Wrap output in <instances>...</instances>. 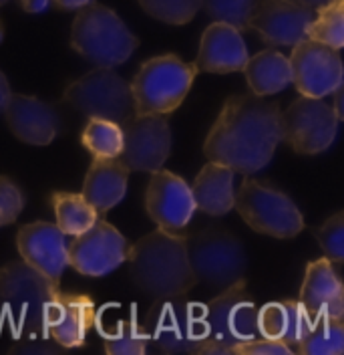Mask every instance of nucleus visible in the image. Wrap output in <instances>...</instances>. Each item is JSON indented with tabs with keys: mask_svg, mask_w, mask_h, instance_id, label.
Wrapping results in <instances>:
<instances>
[{
	"mask_svg": "<svg viewBox=\"0 0 344 355\" xmlns=\"http://www.w3.org/2000/svg\"><path fill=\"white\" fill-rule=\"evenodd\" d=\"M298 301L312 317L344 321V287L332 261L318 259L306 266Z\"/></svg>",
	"mask_w": 344,
	"mask_h": 355,
	"instance_id": "nucleus-21",
	"label": "nucleus"
},
{
	"mask_svg": "<svg viewBox=\"0 0 344 355\" xmlns=\"http://www.w3.org/2000/svg\"><path fill=\"white\" fill-rule=\"evenodd\" d=\"M63 101L85 117H103L119 125L135 115L129 83L107 67H95L71 81L63 91Z\"/></svg>",
	"mask_w": 344,
	"mask_h": 355,
	"instance_id": "nucleus-10",
	"label": "nucleus"
},
{
	"mask_svg": "<svg viewBox=\"0 0 344 355\" xmlns=\"http://www.w3.org/2000/svg\"><path fill=\"white\" fill-rule=\"evenodd\" d=\"M19 4H21L24 12L39 15V12H44L51 6V0H19Z\"/></svg>",
	"mask_w": 344,
	"mask_h": 355,
	"instance_id": "nucleus-37",
	"label": "nucleus"
},
{
	"mask_svg": "<svg viewBox=\"0 0 344 355\" xmlns=\"http://www.w3.org/2000/svg\"><path fill=\"white\" fill-rule=\"evenodd\" d=\"M59 288V281L44 277L22 259L0 266V319L15 337L46 333V309Z\"/></svg>",
	"mask_w": 344,
	"mask_h": 355,
	"instance_id": "nucleus-3",
	"label": "nucleus"
},
{
	"mask_svg": "<svg viewBox=\"0 0 344 355\" xmlns=\"http://www.w3.org/2000/svg\"><path fill=\"white\" fill-rule=\"evenodd\" d=\"M91 0H51V4H55L61 10H79L81 6L89 4Z\"/></svg>",
	"mask_w": 344,
	"mask_h": 355,
	"instance_id": "nucleus-39",
	"label": "nucleus"
},
{
	"mask_svg": "<svg viewBox=\"0 0 344 355\" xmlns=\"http://www.w3.org/2000/svg\"><path fill=\"white\" fill-rule=\"evenodd\" d=\"M123 148L119 159L133 172H155L172 154V128L168 115H131L121 125Z\"/></svg>",
	"mask_w": 344,
	"mask_h": 355,
	"instance_id": "nucleus-13",
	"label": "nucleus"
},
{
	"mask_svg": "<svg viewBox=\"0 0 344 355\" xmlns=\"http://www.w3.org/2000/svg\"><path fill=\"white\" fill-rule=\"evenodd\" d=\"M234 170L210 162L201 168V172L195 176L194 184L190 186L195 210L210 214V216H224L234 208Z\"/></svg>",
	"mask_w": 344,
	"mask_h": 355,
	"instance_id": "nucleus-24",
	"label": "nucleus"
},
{
	"mask_svg": "<svg viewBox=\"0 0 344 355\" xmlns=\"http://www.w3.org/2000/svg\"><path fill=\"white\" fill-rule=\"evenodd\" d=\"M242 71L246 75L250 91L260 97L276 95L292 83L290 61L274 49L262 51L258 55L250 57Z\"/></svg>",
	"mask_w": 344,
	"mask_h": 355,
	"instance_id": "nucleus-25",
	"label": "nucleus"
},
{
	"mask_svg": "<svg viewBox=\"0 0 344 355\" xmlns=\"http://www.w3.org/2000/svg\"><path fill=\"white\" fill-rule=\"evenodd\" d=\"M81 144L93 157H119L123 148V130L119 123L103 117H87Z\"/></svg>",
	"mask_w": 344,
	"mask_h": 355,
	"instance_id": "nucleus-28",
	"label": "nucleus"
},
{
	"mask_svg": "<svg viewBox=\"0 0 344 355\" xmlns=\"http://www.w3.org/2000/svg\"><path fill=\"white\" fill-rule=\"evenodd\" d=\"M127 254L129 241L101 216L69 243V265L83 277H105L123 265Z\"/></svg>",
	"mask_w": 344,
	"mask_h": 355,
	"instance_id": "nucleus-12",
	"label": "nucleus"
},
{
	"mask_svg": "<svg viewBox=\"0 0 344 355\" xmlns=\"http://www.w3.org/2000/svg\"><path fill=\"white\" fill-rule=\"evenodd\" d=\"M151 343L163 354L199 355L208 341L203 305L183 297L153 299L141 321Z\"/></svg>",
	"mask_w": 344,
	"mask_h": 355,
	"instance_id": "nucleus-6",
	"label": "nucleus"
},
{
	"mask_svg": "<svg viewBox=\"0 0 344 355\" xmlns=\"http://www.w3.org/2000/svg\"><path fill=\"white\" fill-rule=\"evenodd\" d=\"M51 204L57 216V226L66 236L85 232L87 228H91L99 218V212L87 202L83 194L55 192L51 196Z\"/></svg>",
	"mask_w": 344,
	"mask_h": 355,
	"instance_id": "nucleus-26",
	"label": "nucleus"
},
{
	"mask_svg": "<svg viewBox=\"0 0 344 355\" xmlns=\"http://www.w3.org/2000/svg\"><path fill=\"white\" fill-rule=\"evenodd\" d=\"M314 236L320 244L323 252L328 261L341 265L344 261V212H336L328 220H324L316 230Z\"/></svg>",
	"mask_w": 344,
	"mask_h": 355,
	"instance_id": "nucleus-33",
	"label": "nucleus"
},
{
	"mask_svg": "<svg viewBox=\"0 0 344 355\" xmlns=\"http://www.w3.org/2000/svg\"><path fill=\"white\" fill-rule=\"evenodd\" d=\"M258 0H201L208 17L214 22H226L242 31H250V21Z\"/></svg>",
	"mask_w": 344,
	"mask_h": 355,
	"instance_id": "nucleus-31",
	"label": "nucleus"
},
{
	"mask_svg": "<svg viewBox=\"0 0 344 355\" xmlns=\"http://www.w3.org/2000/svg\"><path fill=\"white\" fill-rule=\"evenodd\" d=\"M332 95H334V107H332V111L336 113L338 121H343V119H344V107H343L344 91H343V85L336 89V91H332Z\"/></svg>",
	"mask_w": 344,
	"mask_h": 355,
	"instance_id": "nucleus-40",
	"label": "nucleus"
},
{
	"mask_svg": "<svg viewBox=\"0 0 344 355\" xmlns=\"http://www.w3.org/2000/svg\"><path fill=\"white\" fill-rule=\"evenodd\" d=\"M298 2H302V4H306V6H310V8H318V6H323V4H326L328 0H298Z\"/></svg>",
	"mask_w": 344,
	"mask_h": 355,
	"instance_id": "nucleus-41",
	"label": "nucleus"
},
{
	"mask_svg": "<svg viewBox=\"0 0 344 355\" xmlns=\"http://www.w3.org/2000/svg\"><path fill=\"white\" fill-rule=\"evenodd\" d=\"M234 208L260 234L294 239L304 230V218L296 202L272 184L246 176L234 196Z\"/></svg>",
	"mask_w": 344,
	"mask_h": 355,
	"instance_id": "nucleus-9",
	"label": "nucleus"
},
{
	"mask_svg": "<svg viewBox=\"0 0 344 355\" xmlns=\"http://www.w3.org/2000/svg\"><path fill=\"white\" fill-rule=\"evenodd\" d=\"M6 2H10V0H0V6H4Z\"/></svg>",
	"mask_w": 344,
	"mask_h": 355,
	"instance_id": "nucleus-43",
	"label": "nucleus"
},
{
	"mask_svg": "<svg viewBox=\"0 0 344 355\" xmlns=\"http://www.w3.org/2000/svg\"><path fill=\"white\" fill-rule=\"evenodd\" d=\"M2 39H4V28H2V22H0V43H2Z\"/></svg>",
	"mask_w": 344,
	"mask_h": 355,
	"instance_id": "nucleus-42",
	"label": "nucleus"
},
{
	"mask_svg": "<svg viewBox=\"0 0 344 355\" xmlns=\"http://www.w3.org/2000/svg\"><path fill=\"white\" fill-rule=\"evenodd\" d=\"M316 10L298 0H258L250 28L272 49L294 46L308 39V26Z\"/></svg>",
	"mask_w": 344,
	"mask_h": 355,
	"instance_id": "nucleus-15",
	"label": "nucleus"
},
{
	"mask_svg": "<svg viewBox=\"0 0 344 355\" xmlns=\"http://www.w3.org/2000/svg\"><path fill=\"white\" fill-rule=\"evenodd\" d=\"M145 210L159 230L183 232L195 212L190 184L163 168L151 172L145 192Z\"/></svg>",
	"mask_w": 344,
	"mask_h": 355,
	"instance_id": "nucleus-16",
	"label": "nucleus"
},
{
	"mask_svg": "<svg viewBox=\"0 0 344 355\" xmlns=\"http://www.w3.org/2000/svg\"><path fill=\"white\" fill-rule=\"evenodd\" d=\"M17 248L24 263L61 283L69 266V241L57 224L41 220L21 226L17 232Z\"/></svg>",
	"mask_w": 344,
	"mask_h": 355,
	"instance_id": "nucleus-18",
	"label": "nucleus"
},
{
	"mask_svg": "<svg viewBox=\"0 0 344 355\" xmlns=\"http://www.w3.org/2000/svg\"><path fill=\"white\" fill-rule=\"evenodd\" d=\"M2 115L15 137L37 148L48 146L63 125L59 110L35 95L12 93Z\"/></svg>",
	"mask_w": 344,
	"mask_h": 355,
	"instance_id": "nucleus-19",
	"label": "nucleus"
},
{
	"mask_svg": "<svg viewBox=\"0 0 344 355\" xmlns=\"http://www.w3.org/2000/svg\"><path fill=\"white\" fill-rule=\"evenodd\" d=\"M63 347L48 335V333H30L15 337L12 347L8 349L10 355H55Z\"/></svg>",
	"mask_w": 344,
	"mask_h": 355,
	"instance_id": "nucleus-35",
	"label": "nucleus"
},
{
	"mask_svg": "<svg viewBox=\"0 0 344 355\" xmlns=\"http://www.w3.org/2000/svg\"><path fill=\"white\" fill-rule=\"evenodd\" d=\"M292 355L294 352L282 343L278 339H270V337H256L252 341L239 343L234 347V355Z\"/></svg>",
	"mask_w": 344,
	"mask_h": 355,
	"instance_id": "nucleus-36",
	"label": "nucleus"
},
{
	"mask_svg": "<svg viewBox=\"0 0 344 355\" xmlns=\"http://www.w3.org/2000/svg\"><path fill=\"white\" fill-rule=\"evenodd\" d=\"M127 180L129 170L119 157H95L87 170L81 194L99 212V216H105L125 198Z\"/></svg>",
	"mask_w": 344,
	"mask_h": 355,
	"instance_id": "nucleus-22",
	"label": "nucleus"
},
{
	"mask_svg": "<svg viewBox=\"0 0 344 355\" xmlns=\"http://www.w3.org/2000/svg\"><path fill=\"white\" fill-rule=\"evenodd\" d=\"M314 317L296 299L272 301L258 309V331L262 337L278 339L292 352L304 339Z\"/></svg>",
	"mask_w": 344,
	"mask_h": 355,
	"instance_id": "nucleus-23",
	"label": "nucleus"
},
{
	"mask_svg": "<svg viewBox=\"0 0 344 355\" xmlns=\"http://www.w3.org/2000/svg\"><path fill=\"white\" fill-rule=\"evenodd\" d=\"M197 69L177 55H159L145 61L129 83L133 107L139 115H170L188 97Z\"/></svg>",
	"mask_w": 344,
	"mask_h": 355,
	"instance_id": "nucleus-7",
	"label": "nucleus"
},
{
	"mask_svg": "<svg viewBox=\"0 0 344 355\" xmlns=\"http://www.w3.org/2000/svg\"><path fill=\"white\" fill-rule=\"evenodd\" d=\"M292 83L304 97L323 99L343 85V59L336 49L304 39L290 55Z\"/></svg>",
	"mask_w": 344,
	"mask_h": 355,
	"instance_id": "nucleus-14",
	"label": "nucleus"
},
{
	"mask_svg": "<svg viewBox=\"0 0 344 355\" xmlns=\"http://www.w3.org/2000/svg\"><path fill=\"white\" fill-rule=\"evenodd\" d=\"M10 95H12L10 83H8L6 75L0 71V115H2V113H4V110H6V103H8Z\"/></svg>",
	"mask_w": 344,
	"mask_h": 355,
	"instance_id": "nucleus-38",
	"label": "nucleus"
},
{
	"mask_svg": "<svg viewBox=\"0 0 344 355\" xmlns=\"http://www.w3.org/2000/svg\"><path fill=\"white\" fill-rule=\"evenodd\" d=\"M127 275L150 299L183 297L197 285L188 259V234L155 230L129 244Z\"/></svg>",
	"mask_w": 344,
	"mask_h": 355,
	"instance_id": "nucleus-2",
	"label": "nucleus"
},
{
	"mask_svg": "<svg viewBox=\"0 0 344 355\" xmlns=\"http://www.w3.org/2000/svg\"><path fill=\"white\" fill-rule=\"evenodd\" d=\"M338 133V117L332 105L314 97H298L282 111V141L296 154H320Z\"/></svg>",
	"mask_w": 344,
	"mask_h": 355,
	"instance_id": "nucleus-11",
	"label": "nucleus"
},
{
	"mask_svg": "<svg viewBox=\"0 0 344 355\" xmlns=\"http://www.w3.org/2000/svg\"><path fill=\"white\" fill-rule=\"evenodd\" d=\"M248 49L242 39V33L226 24L212 22L199 41V51L195 59V69L203 73H237L248 63Z\"/></svg>",
	"mask_w": 344,
	"mask_h": 355,
	"instance_id": "nucleus-20",
	"label": "nucleus"
},
{
	"mask_svg": "<svg viewBox=\"0 0 344 355\" xmlns=\"http://www.w3.org/2000/svg\"><path fill=\"white\" fill-rule=\"evenodd\" d=\"M203 319L208 341L199 355H234L236 345L260 337L258 307L246 279L210 299L203 305Z\"/></svg>",
	"mask_w": 344,
	"mask_h": 355,
	"instance_id": "nucleus-5",
	"label": "nucleus"
},
{
	"mask_svg": "<svg viewBox=\"0 0 344 355\" xmlns=\"http://www.w3.org/2000/svg\"><path fill=\"white\" fill-rule=\"evenodd\" d=\"M188 259L197 283L226 288L246 279L248 252L234 232L221 226H206L188 236Z\"/></svg>",
	"mask_w": 344,
	"mask_h": 355,
	"instance_id": "nucleus-8",
	"label": "nucleus"
},
{
	"mask_svg": "<svg viewBox=\"0 0 344 355\" xmlns=\"http://www.w3.org/2000/svg\"><path fill=\"white\" fill-rule=\"evenodd\" d=\"M95 321L97 309L89 295L59 288L46 309L44 327L63 349H71L85 345L87 335Z\"/></svg>",
	"mask_w": 344,
	"mask_h": 355,
	"instance_id": "nucleus-17",
	"label": "nucleus"
},
{
	"mask_svg": "<svg viewBox=\"0 0 344 355\" xmlns=\"http://www.w3.org/2000/svg\"><path fill=\"white\" fill-rule=\"evenodd\" d=\"M24 204L26 198L21 186L10 178L0 176V228L12 224L21 216Z\"/></svg>",
	"mask_w": 344,
	"mask_h": 355,
	"instance_id": "nucleus-34",
	"label": "nucleus"
},
{
	"mask_svg": "<svg viewBox=\"0 0 344 355\" xmlns=\"http://www.w3.org/2000/svg\"><path fill=\"white\" fill-rule=\"evenodd\" d=\"M308 39L341 51L344 46V0H328L316 8L308 26Z\"/></svg>",
	"mask_w": 344,
	"mask_h": 355,
	"instance_id": "nucleus-29",
	"label": "nucleus"
},
{
	"mask_svg": "<svg viewBox=\"0 0 344 355\" xmlns=\"http://www.w3.org/2000/svg\"><path fill=\"white\" fill-rule=\"evenodd\" d=\"M280 141L282 110L278 103L254 93H237L224 101L203 141V154L210 162L252 176L272 162Z\"/></svg>",
	"mask_w": 344,
	"mask_h": 355,
	"instance_id": "nucleus-1",
	"label": "nucleus"
},
{
	"mask_svg": "<svg viewBox=\"0 0 344 355\" xmlns=\"http://www.w3.org/2000/svg\"><path fill=\"white\" fill-rule=\"evenodd\" d=\"M139 4L150 17L168 24H188L201 8V0H139Z\"/></svg>",
	"mask_w": 344,
	"mask_h": 355,
	"instance_id": "nucleus-32",
	"label": "nucleus"
},
{
	"mask_svg": "<svg viewBox=\"0 0 344 355\" xmlns=\"http://www.w3.org/2000/svg\"><path fill=\"white\" fill-rule=\"evenodd\" d=\"M294 352L300 355H343L344 321L332 317H314L310 329Z\"/></svg>",
	"mask_w": 344,
	"mask_h": 355,
	"instance_id": "nucleus-27",
	"label": "nucleus"
},
{
	"mask_svg": "<svg viewBox=\"0 0 344 355\" xmlns=\"http://www.w3.org/2000/svg\"><path fill=\"white\" fill-rule=\"evenodd\" d=\"M101 335L109 355H143L150 345L147 333L135 321V317L117 321L113 329H101Z\"/></svg>",
	"mask_w": 344,
	"mask_h": 355,
	"instance_id": "nucleus-30",
	"label": "nucleus"
},
{
	"mask_svg": "<svg viewBox=\"0 0 344 355\" xmlns=\"http://www.w3.org/2000/svg\"><path fill=\"white\" fill-rule=\"evenodd\" d=\"M71 46L95 67L113 69L129 61L139 39L115 10L91 0L77 10L71 26Z\"/></svg>",
	"mask_w": 344,
	"mask_h": 355,
	"instance_id": "nucleus-4",
	"label": "nucleus"
}]
</instances>
